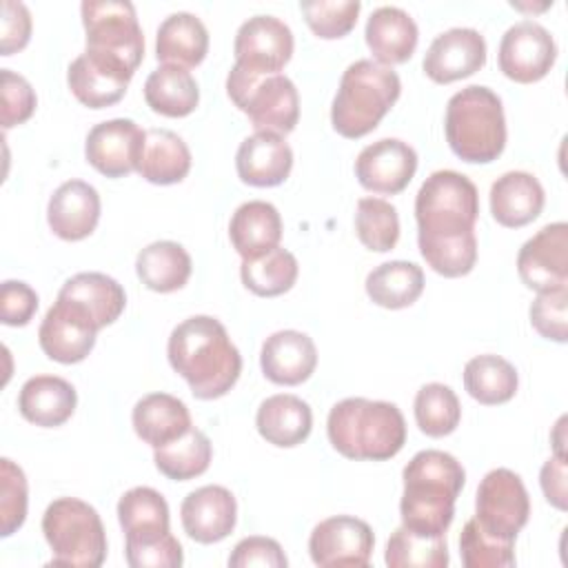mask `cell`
Masks as SVG:
<instances>
[{
	"mask_svg": "<svg viewBox=\"0 0 568 568\" xmlns=\"http://www.w3.org/2000/svg\"><path fill=\"white\" fill-rule=\"evenodd\" d=\"M297 260L286 248H273L255 260H242L240 277L242 284L260 295V297H275L293 288L297 280Z\"/></svg>",
	"mask_w": 568,
	"mask_h": 568,
	"instance_id": "39",
	"label": "cell"
},
{
	"mask_svg": "<svg viewBox=\"0 0 568 568\" xmlns=\"http://www.w3.org/2000/svg\"><path fill=\"white\" fill-rule=\"evenodd\" d=\"M286 564H288V559H286L282 546L275 539L262 537V535L244 537L242 541L235 544V548L229 557L231 568H251V566L286 568Z\"/></svg>",
	"mask_w": 568,
	"mask_h": 568,
	"instance_id": "48",
	"label": "cell"
},
{
	"mask_svg": "<svg viewBox=\"0 0 568 568\" xmlns=\"http://www.w3.org/2000/svg\"><path fill=\"white\" fill-rule=\"evenodd\" d=\"M58 300L69 302L80 313H84L98 331L113 324L126 306L124 288L113 277L95 271L69 277L62 284Z\"/></svg>",
	"mask_w": 568,
	"mask_h": 568,
	"instance_id": "25",
	"label": "cell"
},
{
	"mask_svg": "<svg viewBox=\"0 0 568 568\" xmlns=\"http://www.w3.org/2000/svg\"><path fill=\"white\" fill-rule=\"evenodd\" d=\"M484 64L486 40L477 29L470 27H453L435 36L422 62L424 73L437 84L468 78Z\"/></svg>",
	"mask_w": 568,
	"mask_h": 568,
	"instance_id": "17",
	"label": "cell"
},
{
	"mask_svg": "<svg viewBox=\"0 0 568 568\" xmlns=\"http://www.w3.org/2000/svg\"><path fill=\"white\" fill-rule=\"evenodd\" d=\"M568 286L537 293L530 304L532 328L552 342L564 344L568 339Z\"/></svg>",
	"mask_w": 568,
	"mask_h": 568,
	"instance_id": "46",
	"label": "cell"
},
{
	"mask_svg": "<svg viewBox=\"0 0 568 568\" xmlns=\"http://www.w3.org/2000/svg\"><path fill=\"white\" fill-rule=\"evenodd\" d=\"M384 561L390 568H446L448 544L444 535L426 537L399 526L386 544Z\"/></svg>",
	"mask_w": 568,
	"mask_h": 568,
	"instance_id": "40",
	"label": "cell"
},
{
	"mask_svg": "<svg viewBox=\"0 0 568 568\" xmlns=\"http://www.w3.org/2000/svg\"><path fill=\"white\" fill-rule=\"evenodd\" d=\"M29 488L20 466L9 457L0 459V535H13L27 519Z\"/></svg>",
	"mask_w": 568,
	"mask_h": 568,
	"instance_id": "45",
	"label": "cell"
},
{
	"mask_svg": "<svg viewBox=\"0 0 568 568\" xmlns=\"http://www.w3.org/2000/svg\"><path fill=\"white\" fill-rule=\"evenodd\" d=\"M75 388L55 375L29 377L18 395L20 415L42 428L62 426L75 410Z\"/></svg>",
	"mask_w": 568,
	"mask_h": 568,
	"instance_id": "29",
	"label": "cell"
},
{
	"mask_svg": "<svg viewBox=\"0 0 568 568\" xmlns=\"http://www.w3.org/2000/svg\"><path fill=\"white\" fill-rule=\"evenodd\" d=\"M257 433L273 446L293 448L302 444L313 428L311 406L288 393L266 397L255 415Z\"/></svg>",
	"mask_w": 568,
	"mask_h": 568,
	"instance_id": "31",
	"label": "cell"
},
{
	"mask_svg": "<svg viewBox=\"0 0 568 568\" xmlns=\"http://www.w3.org/2000/svg\"><path fill=\"white\" fill-rule=\"evenodd\" d=\"M166 355L197 399L226 395L242 373L237 346L224 324L211 315H193L180 322L169 335Z\"/></svg>",
	"mask_w": 568,
	"mask_h": 568,
	"instance_id": "1",
	"label": "cell"
},
{
	"mask_svg": "<svg viewBox=\"0 0 568 568\" xmlns=\"http://www.w3.org/2000/svg\"><path fill=\"white\" fill-rule=\"evenodd\" d=\"M51 566L98 568L106 557V532L98 510L78 497L53 499L42 515Z\"/></svg>",
	"mask_w": 568,
	"mask_h": 568,
	"instance_id": "7",
	"label": "cell"
},
{
	"mask_svg": "<svg viewBox=\"0 0 568 568\" xmlns=\"http://www.w3.org/2000/svg\"><path fill=\"white\" fill-rule=\"evenodd\" d=\"M0 78H2L0 122H2V129H11L27 122L33 115L38 100H36L33 87L20 73H13L11 69H2Z\"/></svg>",
	"mask_w": 568,
	"mask_h": 568,
	"instance_id": "47",
	"label": "cell"
},
{
	"mask_svg": "<svg viewBox=\"0 0 568 568\" xmlns=\"http://www.w3.org/2000/svg\"><path fill=\"white\" fill-rule=\"evenodd\" d=\"M519 377L515 366L501 355H477L464 366V388L473 399L486 406L504 404L515 397Z\"/></svg>",
	"mask_w": 568,
	"mask_h": 568,
	"instance_id": "37",
	"label": "cell"
},
{
	"mask_svg": "<svg viewBox=\"0 0 568 568\" xmlns=\"http://www.w3.org/2000/svg\"><path fill=\"white\" fill-rule=\"evenodd\" d=\"M366 295L384 308H406L424 291V271L415 262L390 260L366 275Z\"/></svg>",
	"mask_w": 568,
	"mask_h": 568,
	"instance_id": "36",
	"label": "cell"
},
{
	"mask_svg": "<svg viewBox=\"0 0 568 568\" xmlns=\"http://www.w3.org/2000/svg\"><path fill=\"white\" fill-rule=\"evenodd\" d=\"M546 195L532 173L508 171L490 186V213L497 224L519 229L539 217Z\"/></svg>",
	"mask_w": 568,
	"mask_h": 568,
	"instance_id": "27",
	"label": "cell"
},
{
	"mask_svg": "<svg viewBox=\"0 0 568 568\" xmlns=\"http://www.w3.org/2000/svg\"><path fill=\"white\" fill-rule=\"evenodd\" d=\"M144 100L151 111L166 118H184L195 111L200 89L189 69L162 64L149 73L144 82Z\"/></svg>",
	"mask_w": 568,
	"mask_h": 568,
	"instance_id": "35",
	"label": "cell"
},
{
	"mask_svg": "<svg viewBox=\"0 0 568 568\" xmlns=\"http://www.w3.org/2000/svg\"><path fill=\"white\" fill-rule=\"evenodd\" d=\"M95 335L98 328L93 326V322L62 300H55L38 328V342L42 353L60 364L82 362L93 351Z\"/></svg>",
	"mask_w": 568,
	"mask_h": 568,
	"instance_id": "18",
	"label": "cell"
},
{
	"mask_svg": "<svg viewBox=\"0 0 568 568\" xmlns=\"http://www.w3.org/2000/svg\"><path fill=\"white\" fill-rule=\"evenodd\" d=\"M135 171L151 184H178L191 171V151L178 133L146 129Z\"/></svg>",
	"mask_w": 568,
	"mask_h": 568,
	"instance_id": "33",
	"label": "cell"
},
{
	"mask_svg": "<svg viewBox=\"0 0 568 568\" xmlns=\"http://www.w3.org/2000/svg\"><path fill=\"white\" fill-rule=\"evenodd\" d=\"M131 78L133 71H129L124 64L89 51L80 53L67 71L71 93L89 109H104L120 102Z\"/></svg>",
	"mask_w": 568,
	"mask_h": 568,
	"instance_id": "20",
	"label": "cell"
},
{
	"mask_svg": "<svg viewBox=\"0 0 568 568\" xmlns=\"http://www.w3.org/2000/svg\"><path fill=\"white\" fill-rule=\"evenodd\" d=\"M402 479V526L426 537L446 535L455 499L466 484L464 466L450 453L426 448L404 466Z\"/></svg>",
	"mask_w": 568,
	"mask_h": 568,
	"instance_id": "2",
	"label": "cell"
},
{
	"mask_svg": "<svg viewBox=\"0 0 568 568\" xmlns=\"http://www.w3.org/2000/svg\"><path fill=\"white\" fill-rule=\"evenodd\" d=\"M417 171V153L397 138H382L364 146L355 160L357 182L373 193L395 195L408 186Z\"/></svg>",
	"mask_w": 568,
	"mask_h": 568,
	"instance_id": "15",
	"label": "cell"
},
{
	"mask_svg": "<svg viewBox=\"0 0 568 568\" xmlns=\"http://www.w3.org/2000/svg\"><path fill=\"white\" fill-rule=\"evenodd\" d=\"M226 93L248 115L255 131L286 135L300 120V95L284 73H251L237 64L226 75Z\"/></svg>",
	"mask_w": 568,
	"mask_h": 568,
	"instance_id": "8",
	"label": "cell"
},
{
	"mask_svg": "<svg viewBox=\"0 0 568 568\" xmlns=\"http://www.w3.org/2000/svg\"><path fill=\"white\" fill-rule=\"evenodd\" d=\"M229 237L242 260H255L282 240L280 211L264 200H248L235 209L229 222Z\"/></svg>",
	"mask_w": 568,
	"mask_h": 568,
	"instance_id": "28",
	"label": "cell"
},
{
	"mask_svg": "<svg viewBox=\"0 0 568 568\" xmlns=\"http://www.w3.org/2000/svg\"><path fill=\"white\" fill-rule=\"evenodd\" d=\"M144 131L129 118L95 124L84 142L87 162L106 178H124L138 169Z\"/></svg>",
	"mask_w": 568,
	"mask_h": 568,
	"instance_id": "16",
	"label": "cell"
},
{
	"mask_svg": "<svg viewBox=\"0 0 568 568\" xmlns=\"http://www.w3.org/2000/svg\"><path fill=\"white\" fill-rule=\"evenodd\" d=\"M402 93L399 75L375 60H355L342 73L331 106L333 129L348 140L371 133Z\"/></svg>",
	"mask_w": 568,
	"mask_h": 568,
	"instance_id": "5",
	"label": "cell"
},
{
	"mask_svg": "<svg viewBox=\"0 0 568 568\" xmlns=\"http://www.w3.org/2000/svg\"><path fill=\"white\" fill-rule=\"evenodd\" d=\"M413 408L419 430L428 437L450 435L462 419V406L455 390L439 382L424 384L415 395Z\"/></svg>",
	"mask_w": 568,
	"mask_h": 568,
	"instance_id": "41",
	"label": "cell"
},
{
	"mask_svg": "<svg viewBox=\"0 0 568 568\" xmlns=\"http://www.w3.org/2000/svg\"><path fill=\"white\" fill-rule=\"evenodd\" d=\"M293 31L275 16H253L235 33V64L260 75L280 73L293 55Z\"/></svg>",
	"mask_w": 568,
	"mask_h": 568,
	"instance_id": "12",
	"label": "cell"
},
{
	"mask_svg": "<svg viewBox=\"0 0 568 568\" xmlns=\"http://www.w3.org/2000/svg\"><path fill=\"white\" fill-rule=\"evenodd\" d=\"M375 535L364 519L335 515L320 521L308 537V552L322 568H364L371 561Z\"/></svg>",
	"mask_w": 568,
	"mask_h": 568,
	"instance_id": "11",
	"label": "cell"
},
{
	"mask_svg": "<svg viewBox=\"0 0 568 568\" xmlns=\"http://www.w3.org/2000/svg\"><path fill=\"white\" fill-rule=\"evenodd\" d=\"M89 53L111 58L135 73L144 58V36L129 0H84L80 4Z\"/></svg>",
	"mask_w": 568,
	"mask_h": 568,
	"instance_id": "9",
	"label": "cell"
},
{
	"mask_svg": "<svg viewBox=\"0 0 568 568\" xmlns=\"http://www.w3.org/2000/svg\"><path fill=\"white\" fill-rule=\"evenodd\" d=\"M530 517L528 490L510 468H493L484 475L475 497V521L501 541H515Z\"/></svg>",
	"mask_w": 568,
	"mask_h": 568,
	"instance_id": "10",
	"label": "cell"
},
{
	"mask_svg": "<svg viewBox=\"0 0 568 568\" xmlns=\"http://www.w3.org/2000/svg\"><path fill=\"white\" fill-rule=\"evenodd\" d=\"M235 169L244 184L277 186L293 169V151L282 135L255 131L242 140L235 153Z\"/></svg>",
	"mask_w": 568,
	"mask_h": 568,
	"instance_id": "24",
	"label": "cell"
},
{
	"mask_svg": "<svg viewBox=\"0 0 568 568\" xmlns=\"http://www.w3.org/2000/svg\"><path fill=\"white\" fill-rule=\"evenodd\" d=\"M450 151L470 164L497 160L506 146V118L501 98L481 84L453 93L444 118Z\"/></svg>",
	"mask_w": 568,
	"mask_h": 568,
	"instance_id": "4",
	"label": "cell"
},
{
	"mask_svg": "<svg viewBox=\"0 0 568 568\" xmlns=\"http://www.w3.org/2000/svg\"><path fill=\"white\" fill-rule=\"evenodd\" d=\"M364 38L375 62L393 67L406 62L415 53L419 31L404 9L384 4L368 16Z\"/></svg>",
	"mask_w": 568,
	"mask_h": 568,
	"instance_id": "26",
	"label": "cell"
},
{
	"mask_svg": "<svg viewBox=\"0 0 568 568\" xmlns=\"http://www.w3.org/2000/svg\"><path fill=\"white\" fill-rule=\"evenodd\" d=\"M260 366L266 379L280 386H297L306 382L317 366L315 342L302 331H277L262 344Z\"/></svg>",
	"mask_w": 568,
	"mask_h": 568,
	"instance_id": "23",
	"label": "cell"
},
{
	"mask_svg": "<svg viewBox=\"0 0 568 568\" xmlns=\"http://www.w3.org/2000/svg\"><path fill=\"white\" fill-rule=\"evenodd\" d=\"M539 481H541V490L544 497L550 506H555L557 510H566L568 508V490H566V457L552 455L539 473Z\"/></svg>",
	"mask_w": 568,
	"mask_h": 568,
	"instance_id": "51",
	"label": "cell"
},
{
	"mask_svg": "<svg viewBox=\"0 0 568 568\" xmlns=\"http://www.w3.org/2000/svg\"><path fill=\"white\" fill-rule=\"evenodd\" d=\"M331 446L348 459L384 462L406 444V422L393 402L346 397L326 419Z\"/></svg>",
	"mask_w": 568,
	"mask_h": 568,
	"instance_id": "3",
	"label": "cell"
},
{
	"mask_svg": "<svg viewBox=\"0 0 568 568\" xmlns=\"http://www.w3.org/2000/svg\"><path fill=\"white\" fill-rule=\"evenodd\" d=\"M459 555L466 568H510L515 566V541L486 535L473 517L462 528Z\"/></svg>",
	"mask_w": 568,
	"mask_h": 568,
	"instance_id": "43",
	"label": "cell"
},
{
	"mask_svg": "<svg viewBox=\"0 0 568 568\" xmlns=\"http://www.w3.org/2000/svg\"><path fill=\"white\" fill-rule=\"evenodd\" d=\"M557 60L555 38L532 20L515 22L499 42V69L506 78L530 84L541 80Z\"/></svg>",
	"mask_w": 568,
	"mask_h": 568,
	"instance_id": "13",
	"label": "cell"
},
{
	"mask_svg": "<svg viewBox=\"0 0 568 568\" xmlns=\"http://www.w3.org/2000/svg\"><path fill=\"white\" fill-rule=\"evenodd\" d=\"M564 424H566V417H559V422H557V426H555V433H552L555 455H559V457H566V453H564V442H566V437H564Z\"/></svg>",
	"mask_w": 568,
	"mask_h": 568,
	"instance_id": "52",
	"label": "cell"
},
{
	"mask_svg": "<svg viewBox=\"0 0 568 568\" xmlns=\"http://www.w3.org/2000/svg\"><path fill=\"white\" fill-rule=\"evenodd\" d=\"M209 51V31L204 22L189 13L178 11L166 16L155 33V58L164 64L197 67Z\"/></svg>",
	"mask_w": 568,
	"mask_h": 568,
	"instance_id": "32",
	"label": "cell"
},
{
	"mask_svg": "<svg viewBox=\"0 0 568 568\" xmlns=\"http://www.w3.org/2000/svg\"><path fill=\"white\" fill-rule=\"evenodd\" d=\"M131 422L135 435L153 448L178 439L193 426L186 404L169 393H149L138 399Z\"/></svg>",
	"mask_w": 568,
	"mask_h": 568,
	"instance_id": "30",
	"label": "cell"
},
{
	"mask_svg": "<svg viewBox=\"0 0 568 568\" xmlns=\"http://www.w3.org/2000/svg\"><path fill=\"white\" fill-rule=\"evenodd\" d=\"M38 311V293L20 280H4L0 286V320L7 326H24Z\"/></svg>",
	"mask_w": 568,
	"mask_h": 568,
	"instance_id": "49",
	"label": "cell"
},
{
	"mask_svg": "<svg viewBox=\"0 0 568 568\" xmlns=\"http://www.w3.org/2000/svg\"><path fill=\"white\" fill-rule=\"evenodd\" d=\"M479 215L477 186L457 171L430 173L415 197L417 244L446 242L475 235Z\"/></svg>",
	"mask_w": 568,
	"mask_h": 568,
	"instance_id": "6",
	"label": "cell"
},
{
	"mask_svg": "<svg viewBox=\"0 0 568 568\" xmlns=\"http://www.w3.org/2000/svg\"><path fill=\"white\" fill-rule=\"evenodd\" d=\"M517 273L537 293L568 286V224H546L526 240L517 253Z\"/></svg>",
	"mask_w": 568,
	"mask_h": 568,
	"instance_id": "14",
	"label": "cell"
},
{
	"mask_svg": "<svg viewBox=\"0 0 568 568\" xmlns=\"http://www.w3.org/2000/svg\"><path fill=\"white\" fill-rule=\"evenodd\" d=\"M118 519L126 537L124 555L173 537L169 528L166 499L149 486H135L120 497Z\"/></svg>",
	"mask_w": 568,
	"mask_h": 568,
	"instance_id": "21",
	"label": "cell"
},
{
	"mask_svg": "<svg viewBox=\"0 0 568 568\" xmlns=\"http://www.w3.org/2000/svg\"><path fill=\"white\" fill-rule=\"evenodd\" d=\"M184 532L197 544L226 539L237 521V504L229 488L209 484L191 490L180 506Z\"/></svg>",
	"mask_w": 568,
	"mask_h": 568,
	"instance_id": "19",
	"label": "cell"
},
{
	"mask_svg": "<svg viewBox=\"0 0 568 568\" xmlns=\"http://www.w3.org/2000/svg\"><path fill=\"white\" fill-rule=\"evenodd\" d=\"M355 233L375 253L390 251L399 240L397 209L382 197H362L355 209Z\"/></svg>",
	"mask_w": 568,
	"mask_h": 568,
	"instance_id": "42",
	"label": "cell"
},
{
	"mask_svg": "<svg viewBox=\"0 0 568 568\" xmlns=\"http://www.w3.org/2000/svg\"><path fill=\"white\" fill-rule=\"evenodd\" d=\"M213 457V446L209 442V437L191 426L184 435H180L178 439L153 448V462L158 466V470L175 481H186L193 477H200Z\"/></svg>",
	"mask_w": 568,
	"mask_h": 568,
	"instance_id": "38",
	"label": "cell"
},
{
	"mask_svg": "<svg viewBox=\"0 0 568 568\" xmlns=\"http://www.w3.org/2000/svg\"><path fill=\"white\" fill-rule=\"evenodd\" d=\"M31 38V13L27 4L16 0L2 2V42L0 53L11 55L27 47Z\"/></svg>",
	"mask_w": 568,
	"mask_h": 568,
	"instance_id": "50",
	"label": "cell"
},
{
	"mask_svg": "<svg viewBox=\"0 0 568 568\" xmlns=\"http://www.w3.org/2000/svg\"><path fill=\"white\" fill-rule=\"evenodd\" d=\"M100 220V195L82 180L62 182L47 204V222L51 231L67 242L89 237Z\"/></svg>",
	"mask_w": 568,
	"mask_h": 568,
	"instance_id": "22",
	"label": "cell"
},
{
	"mask_svg": "<svg viewBox=\"0 0 568 568\" xmlns=\"http://www.w3.org/2000/svg\"><path fill=\"white\" fill-rule=\"evenodd\" d=\"M300 9L317 38H344L357 22L362 4L357 0H302Z\"/></svg>",
	"mask_w": 568,
	"mask_h": 568,
	"instance_id": "44",
	"label": "cell"
},
{
	"mask_svg": "<svg viewBox=\"0 0 568 568\" xmlns=\"http://www.w3.org/2000/svg\"><path fill=\"white\" fill-rule=\"evenodd\" d=\"M191 255L173 240H158L144 246L135 257V273L142 284L155 293H173L191 277Z\"/></svg>",
	"mask_w": 568,
	"mask_h": 568,
	"instance_id": "34",
	"label": "cell"
}]
</instances>
